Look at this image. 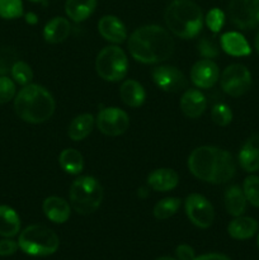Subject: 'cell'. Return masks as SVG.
<instances>
[{
  "label": "cell",
  "mask_w": 259,
  "mask_h": 260,
  "mask_svg": "<svg viewBox=\"0 0 259 260\" xmlns=\"http://www.w3.org/2000/svg\"><path fill=\"white\" fill-rule=\"evenodd\" d=\"M229 17L240 29H253L259 25V0H231Z\"/></svg>",
  "instance_id": "cell-9"
},
{
  "label": "cell",
  "mask_w": 259,
  "mask_h": 260,
  "mask_svg": "<svg viewBox=\"0 0 259 260\" xmlns=\"http://www.w3.org/2000/svg\"><path fill=\"white\" fill-rule=\"evenodd\" d=\"M22 15V0H0V17L4 19H15Z\"/></svg>",
  "instance_id": "cell-30"
},
{
  "label": "cell",
  "mask_w": 259,
  "mask_h": 260,
  "mask_svg": "<svg viewBox=\"0 0 259 260\" xmlns=\"http://www.w3.org/2000/svg\"><path fill=\"white\" fill-rule=\"evenodd\" d=\"M128 126V114L117 107L103 108L96 116V127L106 136H119L127 131Z\"/></svg>",
  "instance_id": "cell-11"
},
{
  "label": "cell",
  "mask_w": 259,
  "mask_h": 260,
  "mask_svg": "<svg viewBox=\"0 0 259 260\" xmlns=\"http://www.w3.org/2000/svg\"><path fill=\"white\" fill-rule=\"evenodd\" d=\"M52 94L37 84H28L20 89L14 99V109L20 119L28 123L38 124L46 122L55 112Z\"/></svg>",
  "instance_id": "cell-3"
},
{
  "label": "cell",
  "mask_w": 259,
  "mask_h": 260,
  "mask_svg": "<svg viewBox=\"0 0 259 260\" xmlns=\"http://www.w3.org/2000/svg\"><path fill=\"white\" fill-rule=\"evenodd\" d=\"M254 45H255L256 52L259 53V32L256 33V36H255V41H254Z\"/></svg>",
  "instance_id": "cell-43"
},
{
  "label": "cell",
  "mask_w": 259,
  "mask_h": 260,
  "mask_svg": "<svg viewBox=\"0 0 259 260\" xmlns=\"http://www.w3.org/2000/svg\"><path fill=\"white\" fill-rule=\"evenodd\" d=\"M152 80L156 86L168 93H177L187 88V79L174 66H157L152 70Z\"/></svg>",
  "instance_id": "cell-12"
},
{
  "label": "cell",
  "mask_w": 259,
  "mask_h": 260,
  "mask_svg": "<svg viewBox=\"0 0 259 260\" xmlns=\"http://www.w3.org/2000/svg\"><path fill=\"white\" fill-rule=\"evenodd\" d=\"M164 19L173 35L189 40L202 29L203 13L193 0H173L165 9Z\"/></svg>",
  "instance_id": "cell-4"
},
{
  "label": "cell",
  "mask_w": 259,
  "mask_h": 260,
  "mask_svg": "<svg viewBox=\"0 0 259 260\" xmlns=\"http://www.w3.org/2000/svg\"><path fill=\"white\" fill-rule=\"evenodd\" d=\"M243 192L246 201L254 207H259V177L250 175L244 180Z\"/></svg>",
  "instance_id": "cell-29"
},
{
  "label": "cell",
  "mask_w": 259,
  "mask_h": 260,
  "mask_svg": "<svg viewBox=\"0 0 259 260\" xmlns=\"http://www.w3.org/2000/svg\"><path fill=\"white\" fill-rule=\"evenodd\" d=\"M137 194H139L140 198H146L147 194H149V190H147V188H140Z\"/></svg>",
  "instance_id": "cell-42"
},
{
  "label": "cell",
  "mask_w": 259,
  "mask_h": 260,
  "mask_svg": "<svg viewBox=\"0 0 259 260\" xmlns=\"http://www.w3.org/2000/svg\"><path fill=\"white\" fill-rule=\"evenodd\" d=\"M221 89L228 95L238 98L249 91L251 86V74L241 63L229 65L221 74Z\"/></svg>",
  "instance_id": "cell-8"
},
{
  "label": "cell",
  "mask_w": 259,
  "mask_h": 260,
  "mask_svg": "<svg viewBox=\"0 0 259 260\" xmlns=\"http://www.w3.org/2000/svg\"><path fill=\"white\" fill-rule=\"evenodd\" d=\"M70 205L79 215H90L95 212L103 201V188L94 177L83 175L71 183Z\"/></svg>",
  "instance_id": "cell-5"
},
{
  "label": "cell",
  "mask_w": 259,
  "mask_h": 260,
  "mask_svg": "<svg viewBox=\"0 0 259 260\" xmlns=\"http://www.w3.org/2000/svg\"><path fill=\"white\" fill-rule=\"evenodd\" d=\"M17 61V52L10 47L0 48V76H5Z\"/></svg>",
  "instance_id": "cell-33"
},
{
  "label": "cell",
  "mask_w": 259,
  "mask_h": 260,
  "mask_svg": "<svg viewBox=\"0 0 259 260\" xmlns=\"http://www.w3.org/2000/svg\"><path fill=\"white\" fill-rule=\"evenodd\" d=\"M71 25L66 18L56 17L52 18L43 29V38L48 43H61L70 35Z\"/></svg>",
  "instance_id": "cell-21"
},
{
  "label": "cell",
  "mask_w": 259,
  "mask_h": 260,
  "mask_svg": "<svg viewBox=\"0 0 259 260\" xmlns=\"http://www.w3.org/2000/svg\"><path fill=\"white\" fill-rule=\"evenodd\" d=\"M198 52L205 58H213L218 56V46L212 38L203 37L198 41Z\"/></svg>",
  "instance_id": "cell-35"
},
{
  "label": "cell",
  "mask_w": 259,
  "mask_h": 260,
  "mask_svg": "<svg viewBox=\"0 0 259 260\" xmlns=\"http://www.w3.org/2000/svg\"><path fill=\"white\" fill-rule=\"evenodd\" d=\"M128 50L139 62L157 63L170 58L174 52V41L167 29L149 24L137 28L130 36Z\"/></svg>",
  "instance_id": "cell-2"
},
{
  "label": "cell",
  "mask_w": 259,
  "mask_h": 260,
  "mask_svg": "<svg viewBox=\"0 0 259 260\" xmlns=\"http://www.w3.org/2000/svg\"><path fill=\"white\" fill-rule=\"evenodd\" d=\"M223 201H225V208L229 215L234 216V217H239V216H243V213L245 212L248 201H246L243 189L239 185L229 187L226 189L225 196H223Z\"/></svg>",
  "instance_id": "cell-22"
},
{
  "label": "cell",
  "mask_w": 259,
  "mask_h": 260,
  "mask_svg": "<svg viewBox=\"0 0 259 260\" xmlns=\"http://www.w3.org/2000/svg\"><path fill=\"white\" fill-rule=\"evenodd\" d=\"M188 169L197 179L211 184H225L235 175L233 155L215 146H201L188 157Z\"/></svg>",
  "instance_id": "cell-1"
},
{
  "label": "cell",
  "mask_w": 259,
  "mask_h": 260,
  "mask_svg": "<svg viewBox=\"0 0 259 260\" xmlns=\"http://www.w3.org/2000/svg\"><path fill=\"white\" fill-rule=\"evenodd\" d=\"M220 79V70L211 58L197 61L190 69V80L197 88L210 89Z\"/></svg>",
  "instance_id": "cell-13"
},
{
  "label": "cell",
  "mask_w": 259,
  "mask_h": 260,
  "mask_svg": "<svg viewBox=\"0 0 259 260\" xmlns=\"http://www.w3.org/2000/svg\"><path fill=\"white\" fill-rule=\"evenodd\" d=\"M18 245L28 255L47 256L57 251L60 240L55 231L47 226L30 225L20 233Z\"/></svg>",
  "instance_id": "cell-6"
},
{
  "label": "cell",
  "mask_w": 259,
  "mask_h": 260,
  "mask_svg": "<svg viewBox=\"0 0 259 260\" xmlns=\"http://www.w3.org/2000/svg\"><path fill=\"white\" fill-rule=\"evenodd\" d=\"M58 162H60L61 169L71 175L79 174L84 169L83 155L78 150L71 149V147L61 151L60 156H58Z\"/></svg>",
  "instance_id": "cell-26"
},
{
  "label": "cell",
  "mask_w": 259,
  "mask_h": 260,
  "mask_svg": "<svg viewBox=\"0 0 259 260\" xmlns=\"http://www.w3.org/2000/svg\"><path fill=\"white\" fill-rule=\"evenodd\" d=\"M20 230V218L9 206H0V236L13 238Z\"/></svg>",
  "instance_id": "cell-24"
},
{
  "label": "cell",
  "mask_w": 259,
  "mask_h": 260,
  "mask_svg": "<svg viewBox=\"0 0 259 260\" xmlns=\"http://www.w3.org/2000/svg\"><path fill=\"white\" fill-rule=\"evenodd\" d=\"M42 208L46 217L55 223H63L70 217V205L61 197H47L43 201Z\"/></svg>",
  "instance_id": "cell-16"
},
{
  "label": "cell",
  "mask_w": 259,
  "mask_h": 260,
  "mask_svg": "<svg viewBox=\"0 0 259 260\" xmlns=\"http://www.w3.org/2000/svg\"><path fill=\"white\" fill-rule=\"evenodd\" d=\"M29 2H33V3H46V0H29Z\"/></svg>",
  "instance_id": "cell-45"
},
{
  "label": "cell",
  "mask_w": 259,
  "mask_h": 260,
  "mask_svg": "<svg viewBox=\"0 0 259 260\" xmlns=\"http://www.w3.org/2000/svg\"><path fill=\"white\" fill-rule=\"evenodd\" d=\"M156 260H177V259L170 258V256H161V258H157Z\"/></svg>",
  "instance_id": "cell-44"
},
{
  "label": "cell",
  "mask_w": 259,
  "mask_h": 260,
  "mask_svg": "<svg viewBox=\"0 0 259 260\" xmlns=\"http://www.w3.org/2000/svg\"><path fill=\"white\" fill-rule=\"evenodd\" d=\"M221 47L226 53L231 56H248L250 55L251 48L248 41L243 35L238 32H228L221 36Z\"/></svg>",
  "instance_id": "cell-18"
},
{
  "label": "cell",
  "mask_w": 259,
  "mask_h": 260,
  "mask_svg": "<svg viewBox=\"0 0 259 260\" xmlns=\"http://www.w3.org/2000/svg\"><path fill=\"white\" fill-rule=\"evenodd\" d=\"M10 73H12V76L13 79H14L15 83H18L22 86L30 84V81H32L33 79L32 69H30V66L28 65V63H25L24 61H15Z\"/></svg>",
  "instance_id": "cell-28"
},
{
  "label": "cell",
  "mask_w": 259,
  "mask_h": 260,
  "mask_svg": "<svg viewBox=\"0 0 259 260\" xmlns=\"http://www.w3.org/2000/svg\"><path fill=\"white\" fill-rule=\"evenodd\" d=\"M211 118L218 126H228L233 121V112L228 104L218 103L213 106L211 112Z\"/></svg>",
  "instance_id": "cell-32"
},
{
  "label": "cell",
  "mask_w": 259,
  "mask_h": 260,
  "mask_svg": "<svg viewBox=\"0 0 259 260\" xmlns=\"http://www.w3.org/2000/svg\"><path fill=\"white\" fill-rule=\"evenodd\" d=\"M19 245L17 241L12 240L10 238L0 240V256H9L13 255L18 250Z\"/></svg>",
  "instance_id": "cell-37"
},
{
  "label": "cell",
  "mask_w": 259,
  "mask_h": 260,
  "mask_svg": "<svg viewBox=\"0 0 259 260\" xmlns=\"http://www.w3.org/2000/svg\"><path fill=\"white\" fill-rule=\"evenodd\" d=\"M256 245H258V249H259V235H258V239H256Z\"/></svg>",
  "instance_id": "cell-46"
},
{
  "label": "cell",
  "mask_w": 259,
  "mask_h": 260,
  "mask_svg": "<svg viewBox=\"0 0 259 260\" xmlns=\"http://www.w3.org/2000/svg\"><path fill=\"white\" fill-rule=\"evenodd\" d=\"M207 107L206 96L197 89H188L180 99V109L188 118H198Z\"/></svg>",
  "instance_id": "cell-15"
},
{
  "label": "cell",
  "mask_w": 259,
  "mask_h": 260,
  "mask_svg": "<svg viewBox=\"0 0 259 260\" xmlns=\"http://www.w3.org/2000/svg\"><path fill=\"white\" fill-rule=\"evenodd\" d=\"M119 96L126 106L137 108L144 104L145 99H146V93H145L144 86L139 81L128 79L122 83L121 88H119Z\"/></svg>",
  "instance_id": "cell-20"
},
{
  "label": "cell",
  "mask_w": 259,
  "mask_h": 260,
  "mask_svg": "<svg viewBox=\"0 0 259 260\" xmlns=\"http://www.w3.org/2000/svg\"><path fill=\"white\" fill-rule=\"evenodd\" d=\"M94 117L90 113H84L75 117L69 124L68 135L73 141H81L89 136L94 127Z\"/></svg>",
  "instance_id": "cell-25"
},
{
  "label": "cell",
  "mask_w": 259,
  "mask_h": 260,
  "mask_svg": "<svg viewBox=\"0 0 259 260\" xmlns=\"http://www.w3.org/2000/svg\"><path fill=\"white\" fill-rule=\"evenodd\" d=\"M95 70L106 81L122 80L128 70V60L124 51L117 46L104 47L96 56Z\"/></svg>",
  "instance_id": "cell-7"
},
{
  "label": "cell",
  "mask_w": 259,
  "mask_h": 260,
  "mask_svg": "<svg viewBox=\"0 0 259 260\" xmlns=\"http://www.w3.org/2000/svg\"><path fill=\"white\" fill-rule=\"evenodd\" d=\"M15 95V84L8 76H0V104L12 101Z\"/></svg>",
  "instance_id": "cell-36"
},
{
  "label": "cell",
  "mask_w": 259,
  "mask_h": 260,
  "mask_svg": "<svg viewBox=\"0 0 259 260\" xmlns=\"http://www.w3.org/2000/svg\"><path fill=\"white\" fill-rule=\"evenodd\" d=\"M25 19H27L28 23H32V24L37 23V17H36V14H33V13H28V14L25 15Z\"/></svg>",
  "instance_id": "cell-41"
},
{
  "label": "cell",
  "mask_w": 259,
  "mask_h": 260,
  "mask_svg": "<svg viewBox=\"0 0 259 260\" xmlns=\"http://www.w3.org/2000/svg\"><path fill=\"white\" fill-rule=\"evenodd\" d=\"M239 164L245 172L254 173L259 170V152L250 151L248 149L241 147L239 152Z\"/></svg>",
  "instance_id": "cell-31"
},
{
  "label": "cell",
  "mask_w": 259,
  "mask_h": 260,
  "mask_svg": "<svg viewBox=\"0 0 259 260\" xmlns=\"http://www.w3.org/2000/svg\"><path fill=\"white\" fill-rule=\"evenodd\" d=\"M175 255H177L178 260H193L196 258L193 248H190L187 244H182V245L177 246V249H175Z\"/></svg>",
  "instance_id": "cell-38"
},
{
  "label": "cell",
  "mask_w": 259,
  "mask_h": 260,
  "mask_svg": "<svg viewBox=\"0 0 259 260\" xmlns=\"http://www.w3.org/2000/svg\"><path fill=\"white\" fill-rule=\"evenodd\" d=\"M193 260H230L226 255L218 253H210V254H203L201 256H196Z\"/></svg>",
  "instance_id": "cell-40"
},
{
  "label": "cell",
  "mask_w": 259,
  "mask_h": 260,
  "mask_svg": "<svg viewBox=\"0 0 259 260\" xmlns=\"http://www.w3.org/2000/svg\"><path fill=\"white\" fill-rule=\"evenodd\" d=\"M258 231V222L251 217L239 216L235 217L228 226V233L235 240H246L255 235Z\"/></svg>",
  "instance_id": "cell-19"
},
{
  "label": "cell",
  "mask_w": 259,
  "mask_h": 260,
  "mask_svg": "<svg viewBox=\"0 0 259 260\" xmlns=\"http://www.w3.org/2000/svg\"><path fill=\"white\" fill-rule=\"evenodd\" d=\"M96 0H66L65 12L76 23L88 19L95 10Z\"/></svg>",
  "instance_id": "cell-23"
},
{
  "label": "cell",
  "mask_w": 259,
  "mask_h": 260,
  "mask_svg": "<svg viewBox=\"0 0 259 260\" xmlns=\"http://www.w3.org/2000/svg\"><path fill=\"white\" fill-rule=\"evenodd\" d=\"M223 23H225V14L221 9L215 8V9H211L210 12L206 15V24L210 28L211 32L218 33L221 30V28L223 27Z\"/></svg>",
  "instance_id": "cell-34"
},
{
  "label": "cell",
  "mask_w": 259,
  "mask_h": 260,
  "mask_svg": "<svg viewBox=\"0 0 259 260\" xmlns=\"http://www.w3.org/2000/svg\"><path fill=\"white\" fill-rule=\"evenodd\" d=\"M179 183V177L173 169L163 168L151 172L147 177V184L156 192H168L174 189Z\"/></svg>",
  "instance_id": "cell-17"
},
{
  "label": "cell",
  "mask_w": 259,
  "mask_h": 260,
  "mask_svg": "<svg viewBox=\"0 0 259 260\" xmlns=\"http://www.w3.org/2000/svg\"><path fill=\"white\" fill-rule=\"evenodd\" d=\"M244 149H248L250 151L259 152V134H254L249 137L245 141V144L243 145Z\"/></svg>",
  "instance_id": "cell-39"
},
{
  "label": "cell",
  "mask_w": 259,
  "mask_h": 260,
  "mask_svg": "<svg viewBox=\"0 0 259 260\" xmlns=\"http://www.w3.org/2000/svg\"><path fill=\"white\" fill-rule=\"evenodd\" d=\"M98 30L104 40L112 43H122L127 38V29L122 20L114 15H104L98 22Z\"/></svg>",
  "instance_id": "cell-14"
},
{
  "label": "cell",
  "mask_w": 259,
  "mask_h": 260,
  "mask_svg": "<svg viewBox=\"0 0 259 260\" xmlns=\"http://www.w3.org/2000/svg\"><path fill=\"white\" fill-rule=\"evenodd\" d=\"M185 213L195 226L200 229H208L215 220L213 206L203 196L192 193L185 198Z\"/></svg>",
  "instance_id": "cell-10"
},
{
  "label": "cell",
  "mask_w": 259,
  "mask_h": 260,
  "mask_svg": "<svg viewBox=\"0 0 259 260\" xmlns=\"http://www.w3.org/2000/svg\"><path fill=\"white\" fill-rule=\"evenodd\" d=\"M180 207V200L175 197H168L164 200L159 201L156 205L154 206V213L156 220H167V218L172 217L173 215L177 213V211Z\"/></svg>",
  "instance_id": "cell-27"
}]
</instances>
